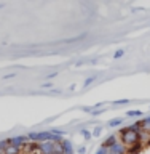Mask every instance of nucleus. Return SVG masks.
Segmentation results:
<instances>
[{
	"mask_svg": "<svg viewBox=\"0 0 150 154\" xmlns=\"http://www.w3.org/2000/svg\"><path fill=\"white\" fill-rule=\"evenodd\" d=\"M27 135H18V137H11V138H8V141L11 146H16V148H24L26 144L29 143L27 141Z\"/></svg>",
	"mask_w": 150,
	"mask_h": 154,
	"instance_id": "7ed1b4c3",
	"label": "nucleus"
},
{
	"mask_svg": "<svg viewBox=\"0 0 150 154\" xmlns=\"http://www.w3.org/2000/svg\"><path fill=\"white\" fill-rule=\"evenodd\" d=\"M109 152L110 154H128V148L125 146V144H122V143H117L113 148L109 149Z\"/></svg>",
	"mask_w": 150,
	"mask_h": 154,
	"instance_id": "423d86ee",
	"label": "nucleus"
},
{
	"mask_svg": "<svg viewBox=\"0 0 150 154\" xmlns=\"http://www.w3.org/2000/svg\"><path fill=\"white\" fill-rule=\"evenodd\" d=\"M85 152H86V148L85 146H80L78 148V154H85Z\"/></svg>",
	"mask_w": 150,
	"mask_h": 154,
	"instance_id": "393cba45",
	"label": "nucleus"
},
{
	"mask_svg": "<svg viewBox=\"0 0 150 154\" xmlns=\"http://www.w3.org/2000/svg\"><path fill=\"white\" fill-rule=\"evenodd\" d=\"M96 154H109V149H105L102 146H99L98 149H96Z\"/></svg>",
	"mask_w": 150,
	"mask_h": 154,
	"instance_id": "6ab92c4d",
	"label": "nucleus"
},
{
	"mask_svg": "<svg viewBox=\"0 0 150 154\" xmlns=\"http://www.w3.org/2000/svg\"><path fill=\"white\" fill-rule=\"evenodd\" d=\"M0 154H3V152H2V151H0Z\"/></svg>",
	"mask_w": 150,
	"mask_h": 154,
	"instance_id": "cd10ccee",
	"label": "nucleus"
},
{
	"mask_svg": "<svg viewBox=\"0 0 150 154\" xmlns=\"http://www.w3.org/2000/svg\"><path fill=\"white\" fill-rule=\"evenodd\" d=\"M146 132H149V133H150V127H149V128H147V130H146Z\"/></svg>",
	"mask_w": 150,
	"mask_h": 154,
	"instance_id": "bb28decb",
	"label": "nucleus"
},
{
	"mask_svg": "<svg viewBox=\"0 0 150 154\" xmlns=\"http://www.w3.org/2000/svg\"><path fill=\"white\" fill-rule=\"evenodd\" d=\"M56 143L53 141H43V143H37V149L40 154H53L56 151Z\"/></svg>",
	"mask_w": 150,
	"mask_h": 154,
	"instance_id": "f03ea898",
	"label": "nucleus"
},
{
	"mask_svg": "<svg viewBox=\"0 0 150 154\" xmlns=\"http://www.w3.org/2000/svg\"><path fill=\"white\" fill-rule=\"evenodd\" d=\"M56 75H57V72H51V74H46V75H45V79H46L48 82H50L51 79H54Z\"/></svg>",
	"mask_w": 150,
	"mask_h": 154,
	"instance_id": "aec40b11",
	"label": "nucleus"
},
{
	"mask_svg": "<svg viewBox=\"0 0 150 154\" xmlns=\"http://www.w3.org/2000/svg\"><path fill=\"white\" fill-rule=\"evenodd\" d=\"M80 135L85 138V141H90V140L93 138V133H91V130H88V128H80Z\"/></svg>",
	"mask_w": 150,
	"mask_h": 154,
	"instance_id": "1a4fd4ad",
	"label": "nucleus"
},
{
	"mask_svg": "<svg viewBox=\"0 0 150 154\" xmlns=\"http://www.w3.org/2000/svg\"><path fill=\"white\" fill-rule=\"evenodd\" d=\"M117 143H120V140H118V137L115 133H112V135H109V137L105 138L102 143H101V146L105 148V149H110V148H113Z\"/></svg>",
	"mask_w": 150,
	"mask_h": 154,
	"instance_id": "20e7f679",
	"label": "nucleus"
},
{
	"mask_svg": "<svg viewBox=\"0 0 150 154\" xmlns=\"http://www.w3.org/2000/svg\"><path fill=\"white\" fill-rule=\"evenodd\" d=\"M50 132L53 133V135H56V137H61V138H64L66 137V130H61V128H50Z\"/></svg>",
	"mask_w": 150,
	"mask_h": 154,
	"instance_id": "f8f14e48",
	"label": "nucleus"
},
{
	"mask_svg": "<svg viewBox=\"0 0 150 154\" xmlns=\"http://www.w3.org/2000/svg\"><path fill=\"white\" fill-rule=\"evenodd\" d=\"M126 117H129V119H142L144 112L141 109H131V111H126Z\"/></svg>",
	"mask_w": 150,
	"mask_h": 154,
	"instance_id": "0eeeda50",
	"label": "nucleus"
},
{
	"mask_svg": "<svg viewBox=\"0 0 150 154\" xmlns=\"http://www.w3.org/2000/svg\"><path fill=\"white\" fill-rule=\"evenodd\" d=\"M118 133H120V143L125 144L126 148L133 146V144H136V143H141V133L133 132V130H129L128 127L120 128Z\"/></svg>",
	"mask_w": 150,
	"mask_h": 154,
	"instance_id": "f257e3e1",
	"label": "nucleus"
},
{
	"mask_svg": "<svg viewBox=\"0 0 150 154\" xmlns=\"http://www.w3.org/2000/svg\"><path fill=\"white\" fill-rule=\"evenodd\" d=\"M93 137L94 138H98V137H101V133H102V125H96V127L93 128Z\"/></svg>",
	"mask_w": 150,
	"mask_h": 154,
	"instance_id": "ddd939ff",
	"label": "nucleus"
},
{
	"mask_svg": "<svg viewBox=\"0 0 150 154\" xmlns=\"http://www.w3.org/2000/svg\"><path fill=\"white\" fill-rule=\"evenodd\" d=\"M96 79H98L96 75H93V77H88V79H85V80H83V88H88V87H90L91 84H93V82H94Z\"/></svg>",
	"mask_w": 150,
	"mask_h": 154,
	"instance_id": "4468645a",
	"label": "nucleus"
},
{
	"mask_svg": "<svg viewBox=\"0 0 150 154\" xmlns=\"http://www.w3.org/2000/svg\"><path fill=\"white\" fill-rule=\"evenodd\" d=\"M61 149H62V154H74V144H72L70 140H67V138H62V141H61Z\"/></svg>",
	"mask_w": 150,
	"mask_h": 154,
	"instance_id": "39448f33",
	"label": "nucleus"
},
{
	"mask_svg": "<svg viewBox=\"0 0 150 154\" xmlns=\"http://www.w3.org/2000/svg\"><path fill=\"white\" fill-rule=\"evenodd\" d=\"M125 53H126V50H123V48H120V50H117L113 53V60H120V58H122Z\"/></svg>",
	"mask_w": 150,
	"mask_h": 154,
	"instance_id": "2eb2a0df",
	"label": "nucleus"
},
{
	"mask_svg": "<svg viewBox=\"0 0 150 154\" xmlns=\"http://www.w3.org/2000/svg\"><path fill=\"white\" fill-rule=\"evenodd\" d=\"M104 111H105L104 108H101V109H93V111H91V112H90V114H91V116H93V117H98V116H101V114H102V112H104Z\"/></svg>",
	"mask_w": 150,
	"mask_h": 154,
	"instance_id": "f3484780",
	"label": "nucleus"
},
{
	"mask_svg": "<svg viewBox=\"0 0 150 154\" xmlns=\"http://www.w3.org/2000/svg\"><path fill=\"white\" fill-rule=\"evenodd\" d=\"M13 77H16V74H13V72H11V74H5L2 79L3 80H8V79H13Z\"/></svg>",
	"mask_w": 150,
	"mask_h": 154,
	"instance_id": "4be33fe9",
	"label": "nucleus"
},
{
	"mask_svg": "<svg viewBox=\"0 0 150 154\" xmlns=\"http://www.w3.org/2000/svg\"><path fill=\"white\" fill-rule=\"evenodd\" d=\"M128 103H131V101H129L128 98L126 100H117V101H113V106H123V104H128Z\"/></svg>",
	"mask_w": 150,
	"mask_h": 154,
	"instance_id": "dca6fc26",
	"label": "nucleus"
},
{
	"mask_svg": "<svg viewBox=\"0 0 150 154\" xmlns=\"http://www.w3.org/2000/svg\"><path fill=\"white\" fill-rule=\"evenodd\" d=\"M142 124H144V130H147L150 127V116L147 117H142Z\"/></svg>",
	"mask_w": 150,
	"mask_h": 154,
	"instance_id": "a211bd4d",
	"label": "nucleus"
},
{
	"mask_svg": "<svg viewBox=\"0 0 150 154\" xmlns=\"http://www.w3.org/2000/svg\"><path fill=\"white\" fill-rule=\"evenodd\" d=\"M122 124H123V119H110L109 122H107V125H109V127H112V128L120 127Z\"/></svg>",
	"mask_w": 150,
	"mask_h": 154,
	"instance_id": "9b49d317",
	"label": "nucleus"
},
{
	"mask_svg": "<svg viewBox=\"0 0 150 154\" xmlns=\"http://www.w3.org/2000/svg\"><path fill=\"white\" fill-rule=\"evenodd\" d=\"M3 154H21V148H16V146H11V144H10V146L3 151Z\"/></svg>",
	"mask_w": 150,
	"mask_h": 154,
	"instance_id": "9d476101",
	"label": "nucleus"
},
{
	"mask_svg": "<svg viewBox=\"0 0 150 154\" xmlns=\"http://www.w3.org/2000/svg\"><path fill=\"white\" fill-rule=\"evenodd\" d=\"M5 7V3H0V8H3Z\"/></svg>",
	"mask_w": 150,
	"mask_h": 154,
	"instance_id": "a878e982",
	"label": "nucleus"
},
{
	"mask_svg": "<svg viewBox=\"0 0 150 154\" xmlns=\"http://www.w3.org/2000/svg\"><path fill=\"white\" fill-rule=\"evenodd\" d=\"M53 154H62V149H61V144H57L56 146V151L53 152Z\"/></svg>",
	"mask_w": 150,
	"mask_h": 154,
	"instance_id": "b1692460",
	"label": "nucleus"
},
{
	"mask_svg": "<svg viewBox=\"0 0 150 154\" xmlns=\"http://www.w3.org/2000/svg\"><path fill=\"white\" fill-rule=\"evenodd\" d=\"M141 151H142V143H136L128 148V154H139Z\"/></svg>",
	"mask_w": 150,
	"mask_h": 154,
	"instance_id": "6e6552de",
	"label": "nucleus"
},
{
	"mask_svg": "<svg viewBox=\"0 0 150 154\" xmlns=\"http://www.w3.org/2000/svg\"><path fill=\"white\" fill-rule=\"evenodd\" d=\"M51 82H45V84H42V88H51Z\"/></svg>",
	"mask_w": 150,
	"mask_h": 154,
	"instance_id": "5701e85b",
	"label": "nucleus"
},
{
	"mask_svg": "<svg viewBox=\"0 0 150 154\" xmlns=\"http://www.w3.org/2000/svg\"><path fill=\"white\" fill-rule=\"evenodd\" d=\"M94 108H93V106H83V108H81V111H83V112H91V111H93Z\"/></svg>",
	"mask_w": 150,
	"mask_h": 154,
	"instance_id": "412c9836",
	"label": "nucleus"
}]
</instances>
